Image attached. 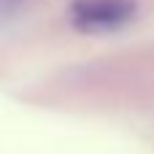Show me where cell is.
I'll return each instance as SVG.
<instances>
[{
    "label": "cell",
    "mask_w": 154,
    "mask_h": 154,
    "mask_svg": "<svg viewBox=\"0 0 154 154\" xmlns=\"http://www.w3.org/2000/svg\"><path fill=\"white\" fill-rule=\"evenodd\" d=\"M133 11V0H81L73 5V22L84 30H108L125 24Z\"/></svg>",
    "instance_id": "1"
}]
</instances>
